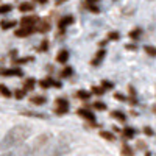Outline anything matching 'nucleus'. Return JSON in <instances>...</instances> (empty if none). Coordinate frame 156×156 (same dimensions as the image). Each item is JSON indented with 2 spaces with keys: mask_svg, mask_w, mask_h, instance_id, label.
I'll return each mask as SVG.
<instances>
[{
  "mask_svg": "<svg viewBox=\"0 0 156 156\" xmlns=\"http://www.w3.org/2000/svg\"><path fill=\"white\" fill-rule=\"evenodd\" d=\"M30 136H31V128L28 125H16V126H12L9 131L5 134L0 147H2L3 150L17 147V145L23 144V142L27 140Z\"/></svg>",
  "mask_w": 156,
  "mask_h": 156,
  "instance_id": "1",
  "label": "nucleus"
},
{
  "mask_svg": "<svg viewBox=\"0 0 156 156\" xmlns=\"http://www.w3.org/2000/svg\"><path fill=\"white\" fill-rule=\"evenodd\" d=\"M50 140V134H41V136H37L34 140H33V144L30 145L31 147V153H37L39 150H42L44 145L47 144V142Z\"/></svg>",
  "mask_w": 156,
  "mask_h": 156,
  "instance_id": "2",
  "label": "nucleus"
},
{
  "mask_svg": "<svg viewBox=\"0 0 156 156\" xmlns=\"http://www.w3.org/2000/svg\"><path fill=\"white\" fill-rule=\"evenodd\" d=\"M55 111L59 115L66 114L69 111V101L64 100V98H56V101H55Z\"/></svg>",
  "mask_w": 156,
  "mask_h": 156,
  "instance_id": "3",
  "label": "nucleus"
},
{
  "mask_svg": "<svg viewBox=\"0 0 156 156\" xmlns=\"http://www.w3.org/2000/svg\"><path fill=\"white\" fill-rule=\"evenodd\" d=\"M39 19L36 16H23L20 19V27H33L34 28V25Z\"/></svg>",
  "mask_w": 156,
  "mask_h": 156,
  "instance_id": "4",
  "label": "nucleus"
},
{
  "mask_svg": "<svg viewBox=\"0 0 156 156\" xmlns=\"http://www.w3.org/2000/svg\"><path fill=\"white\" fill-rule=\"evenodd\" d=\"M31 147L30 145H22L16 150V151H12V156H31Z\"/></svg>",
  "mask_w": 156,
  "mask_h": 156,
  "instance_id": "5",
  "label": "nucleus"
},
{
  "mask_svg": "<svg viewBox=\"0 0 156 156\" xmlns=\"http://www.w3.org/2000/svg\"><path fill=\"white\" fill-rule=\"evenodd\" d=\"M34 31H39V33H47L50 31V23L47 20H37L36 25H34Z\"/></svg>",
  "mask_w": 156,
  "mask_h": 156,
  "instance_id": "6",
  "label": "nucleus"
},
{
  "mask_svg": "<svg viewBox=\"0 0 156 156\" xmlns=\"http://www.w3.org/2000/svg\"><path fill=\"white\" fill-rule=\"evenodd\" d=\"M34 31L33 27H19V30H16V36L17 37H25V36H30Z\"/></svg>",
  "mask_w": 156,
  "mask_h": 156,
  "instance_id": "7",
  "label": "nucleus"
},
{
  "mask_svg": "<svg viewBox=\"0 0 156 156\" xmlns=\"http://www.w3.org/2000/svg\"><path fill=\"white\" fill-rule=\"evenodd\" d=\"M0 75H3V76H20L22 70L20 69H3V70H0Z\"/></svg>",
  "mask_w": 156,
  "mask_h": 156,
  "instance_id": "8",
  "label": "nucleus"
},
{
  "mask_svg": "<svg viewBox=\"0 0 156 156\" xmlns=\"http://www.w3.org/2000/svg\"><path fill=\"white\" fill-rule=\"evenodd\" d=\"M76 114L80 115V117H83V119H86V120H90V122L95 120V115L90 112V111H87V109H78Z\"/></svg>",
  "mask_w": 156,
  "mask_h": 156,
  "instance_id": "9",
  "label": "nucleus"
},
{
  "mask_svg": "<svg viewBox=\"0 0 156 156\" xmlns=\"http://www.w3.org/2000/svg\"><path fill=\"white\" fill-rule=\"evenodd\" d=\"M105 55H106V50H98L97 55L94 56V59H92V62H90V64H92V66H98V64L101 62V59L105 58Z\"/></svg>",
  "mask_w": 156,
  "mask_h": 156,
  "instance_id": "10",
  "label": "nucleus"
},
{
  "mask_svg": "<svg viewBox=\"0 0 156 156\" xmlns=\"http://www.w3.org/2000/svg\"><path fill=\"white\" fill-rule=\"evenodd\" d=\"M39 84H41V87H42V89H47V87H50V86H56V87H59V86H61L58 81L51 80V78H47V80H42V81L39 83Z\"/></svg>",
  "mask_w": 156,
  "mask_h": 156,
  "instance_id": "11",
  "label": "nucleus"
},
{
  "mask_svg": "<svg viewBox=\"0 0 156 156\" xmlns=\"http://www.w3.org/2000/svg\"><path fill=\"white\" fill-rule=\"evenodd\" d=\"M67 59H69V51L67 50H61L59 53H58V56H56V61L61 62V64H66Z\"/></svg>",
  "mask_w": 156,
  "mask_h": 156,
  "instance_id": "12",
  "label": "nucleus"
},
{
  "mask_svg": "<svg viewBox=\"0 0 156 156\" xmlns=\"http://www.w3.org/2000/svg\"><path fill=\"white\" fill-rule=\"evenodd\" d=\"M72 22H73V17H72V16H66V17H62V19L59 20V25H58V27H59L61 30H64L66 27H69Z\"/></svg>",
  "mask_w": 156,
  "mask_h": 156,
  "instance_id": "13",
  "label": "nucleus"
},
{
  "mask_svg": "<svg viewBox=\"0 0 156 156\" xmlns=\"http://www.w3.org/2000/svg\"><path fill=\"white\" fill-rule=\"evenodd\" d=\"M34 84H36V81L33 80V78H28V80H25V83H23V90H25V92H27V90H33Z\"/></svg>",
  "mask_w": 156,
  "mask_h": 156,
  "instance_id": "14",
  "label": "nucleus"
},
{
  "mask_svg": "<svg viewBox=\"0 0 156 156\" xmlns=\"http://www.w3.org/2000/svg\"><path fill=\"white\" fill-rule=\"evenodd\" d=\"M16 20H2L0 22V27H2L3 30H8V28H11V27H16Z\"/></svg>",
  "mask_w": 156,
  "mask_h": 156,
  "instance_id": "15",
  "label": "nucleus"
},
{
  "mask_svg": "<svg viewBox=\"0 0 156 156\" xmlns=\"http://www.w3.org/2000/svg\"><path fill=\"white\" fill-rule=\"evenodd\" d=\"M31 103H34V105H44V103H45V97H42V95L31 97Z\"/></svg>",
  "mask_w": 156,
  "mask_h": 156,
  "instance_id": "16",
  "label": "nucleus"
},
{
  "mask_svg": "<svg viewBox=\"0 0 156 156\" xmlns=\"http://www.w3.org/2000/svg\"><path fill=\"white\" fill-rule=\"evenodd\" d=\"M19 9L22 12H28V11H33V5L31 3H20L19 5Z\"/></svg>",
  "mask_w": 156,
  "mask_h": 156,
  "instance_id": "17",
  "label": "nucleus"
},
{
  "mask_svg": "<svg viewBox=\"0 0 156 156\" xmlns=\"http://www.w3.org/2000/svg\"><path fill=\"white\" fill-rule=\"evenodd\" d=\"M114 119H119L120 122H125L126 120V117L123 115V112H120V111H112V114H111Z\"/></svg>",
  "mask_w": 156,
  "mask_h": 156,
  "instance_id": "18",
  "label": "nucleus"
},
{
  "mask_svg": "<svg viewBox=\"0 0 156 156\" xmlns=\"http://www.w3.org/2000/svg\"><path fill=\"white\" fill-rule=\"evenodd\" d=\"M0 95H3V97H11L9 89H8L5 84H0Z\"/></svg>",
  "mask_w": 156,
  "mask_h": 156,
  "instance_id": "19",
  "label": "nucleus"
},
{
  "mask_svg": "<svg viewBox=\"0 0 156 156\" xmlns=\"http://www.w3.org/2000/svg\"><path fill=\"white\" fill-rule=\"evenodd\" d=\"M23 115H30V117H39V119H45V115L39 114V112H30V111H23Z\"/></svg>",
  "mask_w": 156,
  "mask_h": 156,
  "instance_id": "20",
  "label": "nucleus"
},
{
  "mask_svg": "<svg viewBox=\"0 0 156 156\" xmlns=\"http://www.w3.org/2000/svg\"><path fill=\"white\" fill-rule=\"evenodd\" d=\"M122 153H123V156H133V150L131 148H129L126 144L122 147Z\"/></svg>",
  "mask_w": 156,
  "mask_h": 156,
  "instance_id": "21",
  "label": "nucleus"
},
{
  "mask_svg": "<svg viewBox=\"0 0 156 156\" xmlns=\"http://www.w3.org/2000/svg\"><path fill=\"white\" fill-rule=\"evenodd\" d=\"M123 134H125L126 139H129V137L134 136V129H133V128H125V129H123Z\"/></svg>",
  "mask_w": 156,
  "mask_h": 156,
  "instance_id": "22",
  "label": "nucleus"
},
{
  "mask_svg": "<svg viewBox=\"0 0 156 156\" xmlns=\"http://www.w3.org/2000/svg\"><path fill=\"white\" fill-rule=\"evenodd\" d=\"M11 9H12L11 5H2L0 6V14H6V12H9Z\"/></svg>",
  "mask_w": 156,
  "mask_h": 156,
  "instance_id": "23",
  "label": "nucleus"
},
{
  "mask_svg": "<svg viewBox=\"0 0 156 156\" xmlns=\"http://www.w3.org/2000/svg\"><path fill=\"white\" fill-rule=\"evenodd\" d=\"M140 34H142V30H140V28H136L134 31H131V33H129V37H131V39H137Z\"/></svg>",
  "mask_w": 156,
  "mask_h": 156,
  "instance_id": "24",
  "label": "nucleus"
},
{
  "mask_svg": "<svg viewBox=\"0 0 156 156\" xmlns=\"http://www.w3.org/2000/svg\"><path fill=\"white\" fill-rule=\"evenodd\" d=\"M144 50L147 51V53H148L150 56H154V55H156V48H154V47H151V45H147Z\"/></svg>",
  "mask_w": 156,
  "mask_h": 156,
  "instance_id": "25",
  "label": "nucleus"
},
{
  "mask_svg": "<svg viewBox=\"0 0 156 156\" xmlns=\"http://www.w3.org/2000/svg\"><path fill=\"white\" fill-rule=\"evenodd\" d=\"M70 75H72V69H70V67H66V69L61 72V76H62V78H69Z\"/></svg>",
  "mask_w": 156,
  "mask_h": 156,
  "instance_id": "26",
  "label": "nucleus"
},
{
  "mask_svg": "<svg viewBox=\"0 0 156 156\" xmlns=\"http://www.w3.org/2000/svg\"><path fill=\"white\" fill-rule=\"evenodd\" d=\"M119 37H120V34L117 33V31H111V33L108 34V39H111V41H117Z\"/></svg>",
  "mask_w": 156,
  "mask_h": 156,
  "instance_id": "27",
  "label": "nucleus"
},
{
  "mask_svg": "<svg viewBox=\"0 0 156 156\" xmlns=\"http://www.w3.org/2000/svg\"><path fill=\"white\" fill-rule=\"evenodd\" d=\"M48 50V41H42L39 45V51H47Z\"/></svg>",
  "mask_w": 156,
  "mask_h": 156,
  "instance_id": "28",
  "label": "nucleus"
},
{
  "mask_svg": "<svg viewBox=\"0 0 156 156\" xmlns=\"http://www.w3.org/2000/svg\"><path fill=\"white\" fill-rule=\"evenodd\" d=\"M100 136H101V137H105V139H108V140H114V136H112L111 133H106V131H101Z\"/></svg>",
  "mask_w": 156,
  "mask_h": 156,
  "instance_id": "29",
  "label": "nucleus"
},
{
  "mask_svg": "<svg viewBox=\"0 0 156 156\" xmlns=\"http://www.w3.org/2000/svg\"><path fill=\"white\" fill-rule=\"evenodd\" d=\"M33 61V56H27V58H20V59H17L16 62L17 64H23V62H31Z\"/></svg>",
  "mask_w": 156,
  "mask_h": 156,
  "instance_id": "30",
  "label": "nucleus"
},
{
  "mask_svg": "<svg viewBox=\"0 0 156 156\" xmlns=\"http://www.w3.org/2000/svg\"><path fill=\"white\" fill-rule=\"evenodd\" d=\"M94 108L95 109H106V105H105V103H101V101H95L94 103Z\"/></svg>",
  "mask_w": 156,
  "mask_h": 156,
  "instance_id": "31",
  "label": "nucleus"
},
{
  "mask_svg": "<svg viewBox=\"0 0 156 156\" xmlns=\"http://www.w3.org/2000/svg\"><path fill=\"white\" fill-rule=\"evenodd\" d=\"M92 92H94V94H97V95H101L103 92H105V89H103V87H98V86H95V87H92Z\"/></svg>",
  "mask_w": 156,
  "mask_h": 156,
  "instance_id": "32",
  "label": "nucleus"
},
{
  "mask_svg": "<svg viewBox=\"0 0 156 156\" xmlns=\"http://www.w3.org/2000/svg\"><path fill=\"white\" fill-rule=\"evenodd\" d=\"M14 95H16V98H22V97L25 95V90H23V89H20V90L17 89L16 92H14Z\"/></svg>",
  "mask_w": 156,
  "mask_h": 156,
  "instance_id": "33",
  "label": "nucleus"
},
{
  "mask_svg": "<svg viewBox=\"0 0 156 156\" xmlns=\"http://www.w3.org/2000/svg\"><path fill=\"white\" fill-rule=\"evenodd\" d=\"M76 95L80 97V98H84V100H87V98H89V94H87V92H84V90H80V92H78Z\"/></svg>",
  "mask_w": 156,
  "mask_h": 156,
  "instance_id": "34",
  "label": "nucleus"
},
{
  "mask_svg": "<svg viewBox=\"0 0 156 156\" xmlns=\"http://www.w3.org/2000/svg\"><path fill=\"white\" fill-rule=\"evenodd\" d=\"M101 87H103V89H106V87H112V83H109V81H106V80H103V81H101Z\"/></svg>",
  "mask_w": 156,
  "mask_h": 156,
  "instance_id": "35",
  "label": "nucleus"
},
{
  "mask_svg": "<svg viewBox=\"0 0 156 156\" xmlns=\"http://www.w3.org/2000/svg\"><path fill=\"white\" fill-rule=\"evenodd\" d=\"M114 97H115L117 100H122V101H125V97H123L122 94H114Z\"/></svg>",
  "mask_w": 156,
  "mask_h": 156,
  "instance_id": "36",
  "label": "nucleus"
},
{
  "mask_svg": "<svg viewBox=\"0 0 156 156\" xmlns=\"http://www.w3.org/2000/svg\"><path fill=\"white\" fill-rule=\"evenodd\" d=\"M144 131H145V133H147L148 136H151V134H153V131H151V128H148V126H147V128L144 129Z\"/></svg>",
  "mask_w": 156,
  "mask_h": 156,
  "instance_id": "37",
  "label": "nucleus"
},
{
  "mask_svg": "<svg viewBox=\"0 0 156 156\" xmlns=\"http://www.w3.org/2000/svg\"><path fill=\"white\" fill-rule=\"evenodd\" d=\"M86 2H87V5H94V3L98 2V0H86Z\"/></svg>",
  "mask_w": 156,
  "mask_h": 156,
  "instance_id": "38",
  "label": "nucleus"
},
{
  "mask_svg": "<svg viewBox=\"0 0 156 156\" xmlns=\"http://www.w3.org/2000/svg\"><path fill=\"white\" fill-rule=\"evenodd\" d=\"M0 156H12V151H6V153H2Z\"/></svg>",
  "mask_w": 156,
  "mask_h": 156,
  "instance_id": "39",
  "label": "nucleus"
},
{
  "mask_svg": "<svg viewBox=\"0 0 156 156\" xmlns=\"http://www.w3.org/2000/svg\"><path fill=\"white\" fill-rule=\"evenodd\" d=\"M34 2H39V3H45L47 0H34Z\"/></svg>",
  "mask_w": 156,
  "mask_h": 156,
  "instance_id": "40",
  "label": "nucleus"
}]
</instances>
